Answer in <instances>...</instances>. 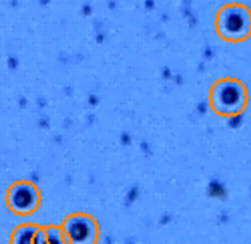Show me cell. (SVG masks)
I'll return each mask as SVG.
<instances>
[{
    "mask_svg": "<svg viewBox=\"0 0 251 244\" xmlns=\"http://www.w3.org/2000/svg\"><path fill=\"white\" fill-rule=\"evenodd\" d=\"M63 232L70 244H95L97 241L95 221L84 216H74L68 218Z\"/></svg>",
    "mask_w": 251,
    "mask_h": 244,
    "instance_id": "cell-1",
    "label": "cell"
},
{
    "mask_svg": "<svg viewBox=\"0 0 251 244\" xmlns=\"http://www.w3.org/2000/svg\"><path fill=\"white\" fill-rule=\"evenodd\" d=\"M39 201L38 190L32 184L21 183L14 186L8 193V202L14 213L17 214H30L35 211Z\"/></svg>",
    "mask_w": 251,
    "mask_h": 244,
    "instance_id": "cell-2",
    "label": "cell"
},
{
    "mask_svg": "<svg viewBox=\"0 0 251 244\" xmlns=\"http://www.w3.org/2000/svg\"><path fill=\"white\" fill-rule=\"evenodd\" d=\"M36 232L32 231L30 226H23L14 232V244H33Z\"/></svg>",
    "mask_w": 251,
    "mask_h": 244,
    "instance_id": "cell-3",
    "label": "cell"
}]
</instances>
